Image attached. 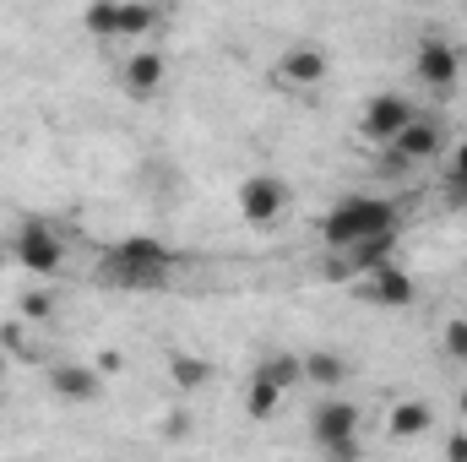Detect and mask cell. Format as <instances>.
I'll list each match as a JSON object with an SVG mask.
<instances>
[{
  "label": "cell",
  "instance_id": "obj_15",
  "mask_svg": "<svg viewBox=\"0 0 467 462\" xmlns=\"http://www.w3.org/2000/svg\"><path fill=\"white\" fill-rule=\"evenodd\" d=\"M430 425H435V408L430 403H397L391 408V419H386V430L397 436V441H419V436H430Z\"/></svg>",
  "mask_w": 467,
  "mask_h": 462
},
{
  "label": "cell",
  "instance_id": "obj_28",
  "mask_svg": "<svg viewBox=\"0 0 467 462\" xmlns=\"http://www.w3.org/2000/svg\"><path fill=\"white\" fill-rule=\"evenodd\" d=\"M457 414H462V419H467V386H462V397H457Z\"/></svg>",
  "mask_w": 467,
  "mask_h": 462
},
{
  "label": "cell",
  "instance_id": "obj_11",
  "mask_svg": "<svg viewBox=\"0 0 467 462\" xmlns=\"http://www.w3.org/2000/svg\"><path fill=\"white\" fill-rule=\"evenodd\" d=\"M104 370L99 364H77V359H60L55 370H49V392L60 397V403H71V408H88V403H99L104 397Z\"/></svg>",
  "mask_w": 467,
  "mask_h": 462
},
{
  "label": "cell",
  "instance_id": "obj_5",
  "mask_svg": "<svg viewBox=\"0 0 467 462\" xmlns=\"http://www.w3.org/2000/svg\"><path fill=\"white\" fill-rule=\"evenodd\" d=\"M5 250H11V261H16L22 272H33V278H55V272L66 267V234L55 229L49 218H22L16 234L5 239Z\"/></svg>",
  "mask_w": 467,
  "mask_h": 462
},
{
  "label": "cell",
  "instance_id": "obj_21",
  "mask_svg": "<svg viewBox=\"0 0 467 462\" xmlns=\"http://www.w3.org/2000/svg\"><path fill=\"white\" fill-rule=\"evenodd\" d=\"M82 27H88L93 38H119V0H88Z\"/></svg>",
  "mask_w": 467,
  "mask_h": 462
},
{
  "label": "cell",
  "instance_id": "obj_6",
  "mask_svg": "<svg viewBox=\"0 0 467 462\" xmlns=\"http://www.w3.org/2000/svg\"><path fill=\"white\" fill-rule=\"evenodd\" d=\"M353 299H364V305H375V310H408V305L419 299V283H413V272L391 256V261H380V267H369V272L353 278Z\"/></svg>",
  "mask_w": 467,
  "mask_h": 462
},
{
  "label": "cell",
  "instance_id": "obj_4",
  "mask_svg": "<svg viewBox=\"0 0 467 462\" xmlns=\"http://www.w3.org/2000/svg\"><path fill=\"white\" fill-rule=\"evenodd\" d=\"M288 202H294V185H288L283 174H272V169L244 174V180L234 185V213H239L250 229H272V224H283V218H288Z\"/></svg>",
  "mask_w": 467,
  "mask_h": 462
},
{
  "label": "cell",
  "instance_id": "obj_29",
  "mask_svg": "<svg viewBox=\"0 0 467 462\" xmlns=\"http://www.w3.org/2000/svg\"><path fill=\"white\" fill-rule=\"evenodd\" d=\"M5 261H11V250H5V245H0V272H5Z\"/></svg>",
  "mask_w": 467,
  "mask_h": 462
},
{
  "label": "cell",
  "instance_id": "obj_7",
  "mask_svg": "<svg viewBox=\"0 0 467 462\" xmlns=\"http://www.w3.org/2000/svg\"><path fill=\"white\" fill-rule=\"evenodd\" d=\"M327 77H332V55L321 44H294L272 60V82L288 88V93H316Z\"/></svg>",
  "mask_w": 467,
  "mask_h": 462
},
{
  "label": "cell",
  "instance_id": "obj_10",
  "mask_svg": "<svg viewBox=\"0 0 467 462\" xmlns=\"http://www.w3.org/2000/svg\"><path fill=\"white\" fill-rule=\"evenodd\" d=\"M413 115H419V104H413L408 93H375V99L364 104V115H358V136L375 142V147H386Z\"/></svg>",
  "mask_w": 467,
  "mask_h": 462
},
{
  "label": "cell",
  "instance_id": "obj_30",
  "mask_svg": "<svg viewBox=\"0 0 467 462\" xmlns=\"http://www.w3.org/2000/svg\"><path fill=\"white\" fill-rule=\"evenodd\" d=\"M413 5H435V0H413Z\"/></svg>",
  "mask_w": 467,
  "mask_h": 462
},
{
  "label": "cell",
  "instance_id": "obj_18",
  "mask_svg": "<svg viewBox=\"0 0 467 462\" xmlns=\"http://www.w3.org/2000/svg\"><path fill=\"white\" fill-rule=\"evenodd\" d=\"M255 375H266V381H277L283 392H294V386L305 381V359H299V353H266V359L255 364Z\"/></svg>",
  "mask_w": 467,
  "mask_h": 462
},
{
  "label": "cell",
  "instance_id": "obj_22",
  "mask_svg": "<svg viewBox=\"0 0 467 462\" xmlns=\"http://www.w3.org/2000/svg\"><path fill=\"white\" fill-rule=\"evenodd\" d=\"M441 353H446L451 364H467V316H451V321H446V332H441Z\"/></svg>",
  "mask_w": 467,
  "mask_h": 462
},
{
  "label": "cell",
  "instance_id": "obj_25",
  "mask_svg": "<svg viewBox=\"0 0 467 462\" xmlns=\"http://www.w3.org/2000/svg\"><path fill=\"white\" fill-rule=\"evenodd\" d=\"M446 457H451V462H467V430H462V436H451V441H446Z\"/></svg>",
  "mask_w": 467,
  "mask_h": 462
},
{
  "label": "cell",
  "instance_id": "obj_27",
  "mask_svg": "<svg viewBox=\"0 0 467 462\" xmlns=\"http://www.w3.org/2000/svg\"><path fill=\"white\" fill-rule=\"evenodd\" d=\"M5 370H11V353H5V348H0V381H5Z\"/></svg>",
  "mask_w": 467,
  "mask_h": 462
},
{
  "label": "cell",
  "instance_id": "obj_23",
  "mask_svg": "<svg viewBox=\"0 0 467 462\" xmlns=\"http://www.w3.org/2000/svg\"><path fill=\"white\" fill-rule=\"evenodd\" d=\"M22 332H27L22 321H0V348H5V353H16V359H33V343H27Z\"/></svg>",
  "mask_w": 467,
  "mask_h": 462
},
{
  "label": "cell",
  "instance_id": "obj_16",
  "mask_svg": "<svg viewBox=\"0 0 467 462\" xmlns=\"http://www.w3.org/2000/svg\"><path fill=\"white\" fill-rule=\"evenodd\" d=\"M283 397H288V392H283L277 381H266V375L250 370V386H244V414H250V419H272V414L283 408Z\"/></svg>",
  "mask_w": 467,
  "mask_h": 462
},
{
  "label": "cell",
  "instance_id": "obj_1",
  "mask_svg": "<svg viewBox=\"0 0 467 462\" xmlns=\"http://www.w3.org/2000/svg\"><path fill=\"white\" fill-rule=\"evenodd\" d=\"M93 278L109 283L115 294H163L174 278V250L152 234H125L99 256Z\"/></svg>",
  "mask_w": 467,
  "mask_h": 462
},
{
  "label": "cell",
  "instance_id": "obj_19",
  "mask_svg": "<svg viewBox=\"0 0 467 462\" xmlns=\"http://www.w3.org/2000/svg\"><path fill=\"white\" fill-rule=\"evenodd\" d=\"M441 191H446V207H467V142L451 147L446 174H441Z\"/></svg>",
  "mask_w": 467,
  "mask_h": 462
},
{
  "label": "cell",
  "instance_id": "obj_20",
  "mask_svg": "<svg viewBox=\"0 0 467 462\" xmlns=\"http://www.w3.org/2000/svg\"><path fill=\"white\" fill-rule=\"evenodd\" d=\"M158 27V5L152 0H119V33L125 38H147Z\"/></svg>",
  "mask_w": 467,
  "mask_h": 462
},
{
  "label": "cell",
  "instance_id": "obj_12",
  "mask_svg": "<svg viewBox=\"0 0 467 462\" xmlns=\"http://www.w3.org/2000/svg\"><path fill=\"white\" fill-rule=\"evenodd\" d=\"M119 82H125V93L130 99H158L163 93V82H169V60L158 55V49H136L125 66H119Z\"/></svg>",
  "mask_w": 467,
  "mask_h": 462
},
{
  "label": "cell",
  "instance_id": "obj_14",
  "mask_svg": "<svg viewBox=\"0 0 467 462\" xmlns=\"http://www.w3.org/2000/svg\"><path fill=\"white\" fill-rule=\"evenodd\" d=\"M299 359H305V381L321 386V392H332V386L348 381V359L332 353V348H310V353H299Z\"/></svg>",
  "mask_w": 467,
  "mask_h": 462
},
{
  "label": "cell",
  "instance_id": "obj_17",
  "mask_svg": "<svg viewBox=\"0 0 467 462\" xmlns=\"http://www.w3.org/2000/svg\"><path fill=\"white\" fill-rule=\"evenodd\" d=\"M169 381H174L180 392H202V386L213 381V364L196 359V353H174V359H169Z\"/></svg>",
  "mask_w": 467,
  "mask_h": 462
},
{
  "label": "cell",
  "instance_id": "obj_2",
  "mask_svg": "<svg viewBox=\"0 0 467 462\" xmlns=\"http://www.w3.org/2000/svg\"><path fill=\"white\" fill-rule=\"evenodd\" d=\"M397 229H402V213H397L386 196H364V191L337 196V202L316 218V239H321V250H348V245H358V239L397 234Z\"/></svg>",
  "mask_w": 467,
  "mask_h": 462
},
{
  "label": "cell",
  "instance_id": "obj_24",
  "mask_svg": "<svg viewBox=\"0 0 467 462\" xmlns=\"http://www.w3.org/2000/svg\"><path fill=\"white\" fill-rule=\"evenodd\" d=\"M22 310H27V316H49L55 305H49V294H27V299H22Z\"/></svg>",
  "mask_w": 467,
  "mask_h": 462
},
{
  "label": "cell",
  "instance_id": "obj_9",
  "mask_svg": "<svg viewBox=\"0 0 467 462\" xmlns=\"http://www.w3.org/2000/svg\"><path fill=\"white\" fill-rule=\"evenodd\" d=\"M441 147H446V131H441V120L419 110V115L408 120V125H402L391 142H386V158L413 169V163H430V158H441Z\"/></svg>",
  "mask_w": 467,
  "mask_h": 462
},
{
  "label": "cell",
  "instance_id": "obj_3",
  "mask_svg": "<svg viewBox=\"0 0 467 462\" xmlns=\"http://www.w3.org/2000/svg\"><path fill=\"white\" fill-rule=\"evenodd\" d=\"M358 425H364V408L348 397H321L310 408V441L321 446V457L353 462L358 457Z\"/></svg>",
  "mask_w": 467,
  "mask_h": 462
},
{
  "label": "cell",
  "instance_id": "obj_26",
  "mask_svg": "<svg viewBox=\"0 0 467 462\" xmlns=\"http://www.w3.org/2000/svg\"><path fill=\"white\" fill-rule=\"evenodd\" d=\"M119 364H125L119 353H99V370H104V375H119Z\"/></svg>",
  "mask_w": 467,
  "mask_h": 462
},
{
  "label": "cell",
  "instance_id": "obj_8",
  "mask_svg": "<svg viewBox=\"0 0 467 462\" xmlns=\"http://www.w3.org/2000/svg\"><path fill=\"white\" fill-rule=\"evenodd\" d=\"M413 77H419L430 93H441V99L457 93V88H462V49H457L451 38H441V33L424 38V44L413 49Z\"/></svg>",
  "mask_w": 467,
  "mask_h": 462
},
{
  "label": "cell",
  "instance_id": "obj_13",
  "mask_svg": "<svg viewBox=\"0 0 467 462\" xmlns=\"http://www.w3.org/2000/svg\"><path fill=\"white\" fill-rule=\"evenodd\" d=\"M397 239H402V229L397 234H375V239H358V245H348V250H332L337 261H332V278H358V272H369V267H380V261H391L397 256Z\"/></svg>",
  "mask_w": 467,
  "mask_h": 462
}]
</instances>
